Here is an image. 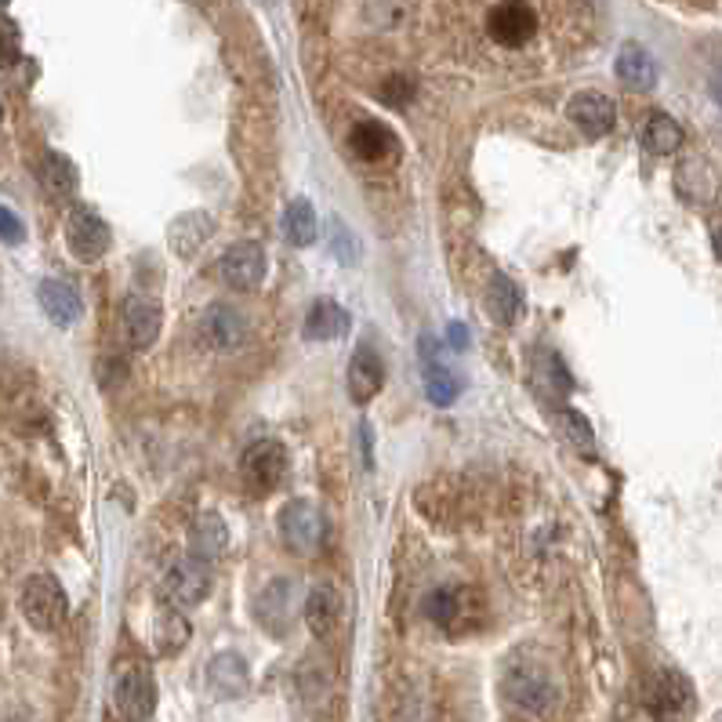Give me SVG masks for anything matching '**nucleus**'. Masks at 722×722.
Masks as SVG:
<instances>
[{
    "label": "nucleus",
    "mask_w": 722,
    "mask_h": 722,
    "mask_svg": "<svg viewBox=\"0 0 722 722\" xmlns=\"http://www.w3.org/2000/svg\"><path fill=\"white\" fill-rule=\"evenodd\" d=\"M715 255H719V262H722V229H715Z\"/></svg>",
    "instance_id": "58836bf2"
},
{
    "label": "nucleus",
    "mask_w": 722,
    "mask_h": 722,
    "mask_svg": "<svg viewBox=\"0 0 722 722\" xmlns=\"http://www.w3.org/2000/svg\"><path fill=\"white\" fill-rule=\"evenodd\" d=\"M715 722H722V715H719V719H715Z\"/></svg>",
    "instance_id": "37998d69"
},
{
    "label": "nucleus",
    "mask_w": 722,
    "mask_h": 722,
    "mask_svg": "<svg viewBox=\"0 0 722 722\" xmlns=\"http://www.w3.org/2000/svg\"><path fill=\"white\" fill-rule=\"evenodd\" d=\"M566 113H571V121L582 127L588 138L610 135L613 124H618V110H613V102L602 91H577L574 99L566 102Z\"/></svg>",
    "instance_id": "4468645a"
},
{
    "label": "nucleus",
    "mask_w": 722,
    "mask_h": 722,
    "mask_svg": "<svg viewBox=\"0 0 722 722\" xmlns=\"http://www.w3.org/2000/svg\"><path fill=\"white\" fill-rule=\"evenodd\" d=\"M327 244H330V255H335L338 266H357L360 262V240L341 218H330V229H327Z\"/></svg>",
    "instance_id": "2f4dec72"
},
{
    "label": "nucleus",
    "mask_w": 722,
    "mask_h": 722,
    "mask_svg": "<svg viewBox=\"0 0 722 722\" xmlns=\"http://www.w3.org/2000/svg\"><path fill=\"white\" fill-rule=\"evenodd\" d=\"M41 182L47 185V193L55 196H74L77 193V168L66 153H44L41 160Z\"/></svg>",
    "instance_id": "cd10ccee"
},
{
    "label": "nucleus",
    "mask_w": 722,
    "mask_h": 722,
    "mask_svg": "<svg viewBox=\"0 0 722 722\" xmlns=\"http://www.w3.org/2000/svg\"><path fill=\"white\" fill-rule=\"evenodd\" d=\"M487 30L497 44L523 47L538 33V11L530 8L527 0H501V4L490 11Z\"/></svg>",
    "instance_id": "9d476101"
},
{
    "label": "nucleus",
    "mask_w": 722,
    "mask_h": 722,
    "mask_svg": "<svg viewBox=\"0 0 722 722\" xmlns=\"http://www.w3.org/2000/svg\"><path fill=\"white\" fill-rule=\"evenodd\" d=\"M346 385H349L352 404H360V407L371 404V399L382 393V385H385V360H382V352H377L374 346H360L357 352H352Z\"/></svg>",
    "instance_id": "ddd939ff"
},
{
    "label": "nucleus",
    "mask_w": 722,
    "mask_h": 722,
    "mask_svg": "<svg viewBox=\"0 0 722 722\" xmlns=\"http://www.w3.org/2000/svg\"><path fill=\"white\" fill-rule=\"evenodd\" d=\"M352 330V316L346 305H338L335 298H316L305 313L302 335L309 341H338Z\"/></svg>",
    "instance_id": "a211bd4d"
},
{
    "label": "nucleus",
    "mask_w": 722,
    "mask_h": 722,
    "mask_svg": "<svg viewBox=\"0 0 722 722\" xmlns=\"http://www.w3.org/2000/svg\"><path fill=\"white\" fill-rule=\"evenodd\" d=\"M298 585L291 577H272V582L258 591L255 599V621L262 624L269 635H287L294 618H298Z\"/></svg>",
    "instance_id": "0eeeda50"
},
{
    "label": "nucleus",
    "mask_w": 722,
    "mask_h": 722,
    "mask_svg": "<svg viewBox=\"0 0 722 722\" xmlns=\"http://www.w3.org/2000/svg\"><path fill=\"white\" fill-rule=\"evenodd\" d=\"M555 421H560V429L566 432V440L571 443H577L582 451H591V429H588V421L582 418V414H574V410H560L555 414Z\"/></svg>",
    "instance_id": "72a5a7b5"
},
{
    "label": "nucleus",
    "mask_w": 722,
    "mask_h": 722,
    "mask_svg": "<svg viewBox=\"0 0 722 722\" xmlns=\"http://www.w3.org/2000/svg\"><path fill=\"white\" fill-rule=\"evenodd\" d=\"M0 240L11 244V247L26 240V229H22L19 215H15V211H8L4 204H0Z\"/></svg>",
    "instance_id": "c9c22d12"
},
{
    "label": "nucleus",
    "mask_w": 722,
    "mask_h": 722,
    "mask_svg": "<svg viewBox=\"0 0 722 722\" xmlns=\"http://www.w3.org/2000/svg\"><path fill=\"white\" fill-rule=\"evenodd\" d=\"M425 618H429L436 629L454 632L465 629L469 621V599L461 588H436L429 599H425Z\"/></svg>",
    "instance_id": "b1692460"
},
{
    "label": "nucleus",
    "mask_w": 722,
    "mask_h": 722,
    "mask_svg": "<svg viewBox=\"0 0 722 722\" xmlns=\"http://www.w3.org/2000/svg\"><path fill=\"white\" fill-rule=\"evenodd\" d=\"M200 335L207 338L211 349L218 352H233L244 346L247 338V319L233 309V305H211L204 313V324H200Z\"/></svg>",
    "instance_id": "f3484780"
},
{
    "label": "nucleus",
    "mask_w": 722,
    "mask_h": 722,
    "mask_svg": "<svg viewBox=\"0 0 722 722\" xmlns=\"http://www.w3.org/2000/svg\"><path fill=\"white\" fill-rule=\"evenodd\" d=\"M712 99L722 105V69H719V74L712 77Z\"/></svg>",
    "instance_id": "4c0bfd02"
},
{
    "label": "nucleus",
    "mask_w": 722,
    "mask_h": 722,
    "mask_svg": "<svg viewBox=\"0 0 722 722\" xmlns=\"http://www.w3.org/2000/svg\"><path fill=\"white\" fill-rule=\"evenodd\" d=\"M613 74L629 91H650L657 84V63L643 44H624L613 63Z\"/></svg>",
    "instance_id": "4be33fe9"
},
{
    "label": "nucleus",
    "mask_w": 722,
    "mask_h": 722,
    "mask_svg": "<svg viewBox=\"0 0 722 722\" xmlns=\"http://www.w3.org/2000/svg\"><path fill=\"white\" fill-rule=\"evenodd\" d=\"M262 4H266V8H272V4H280V0H262Z\"/></svg>",
    "instance_id": "ea45409f"
},
{
    "label": "nucleus",
    "mask_w": 722,
    "mask_h": 722,
    "mask_svg": "<svg viewBox=\"0 0 722 722\" xmlns=\"http://www.w3.org/2000/svg\"><path fill=\"white\" fill-rule=\"evenodd\" d=\"M215 563L200 560V555H182V560L171 563L168 577H163V591H168V602L171 607H200V602L207 599L211 585H215V571H211Z\"/></svg>",
    "instance_id": "423d86ee"
},
{
    "label": "nucleus",
    "mask_w": 722,
    "mask_h": 722,
    "mask_svg": "<svg viewBox=\"0 0 722 722\" xmlns=\"http://www.w3.org/2000/svg\"><path fill=\"white\" fill-rule=\"evenodd\" d=\"M121 327H124V338L132 349H149L153 341L160 338V327H163V309L157 298H146V294H132L121 309Z\"/></svg>",
    "instance_id": "9b49d317"
},
{
    "label": "nucleus",
    "mask_w": 722,
    "mask_h": 722,
    "mask_svg": "<svg viewBox=\"0 0 722 722\" xmlns=\"http://www.w3.org/2000/svg\"><path fill=\"white\" fill-rule=\"evenodd\" d=\"M483 302H487L490 319H494V324H501V327H516L519 319H523V313H527L523 291H519L516 283L505 277V272H494V277H490Z\"/></svg>",
    "instance_id": "aec40b11"
},
{
    "label": "nucleus",
    "mask_w": 722,
    "mask_h": 722,
    "mask_svg": "<svg viewBox=\"0 0 722 722\" xmlns=\"http://www.w3.org/2000/svg\"><path fill=\"white\" fill-rule=\"evenodd\" d=\"M37 302H41V309L47 313V319H52L55 327H74L80 319V313H84L80 294L69 287L66 280H41Z\"/></svg>",
    "instance_id": "412c9836"
},
{
    "label": "nucleus",
    "mask_w": 722,
    "mask_h": 722,
    "mask_svg": "<svg viewBox=\"0 0 722 722\" xmlns=\"http://www.w3.org/2000/svg\"><path fill=\"white\" fill-rule=\"evenodd\" d=\"M189 643V621L179 607H168L157 618V650L163 657H174Z\"/></svg>",
    "instance_id": "7c9ffc66"
},
{
    "label": "nucleus",
    "mask_w": 722,
    "mask_h": 722,
    "mask_svg": "<svg viewBox=\"0 0 722 722\" xmlns=\"http://www.w3.org/2000/svg\"><path fill=\"white\" fill-rule=\"evenodd\" d=\"M229 549V527L222 523L218 512H200L189 527V552L200 555V560L215 563L218 555H226Z\"/></svg>",
    "instance_id": "5701e85b"
},
{
    "label": "nucleus",
    "mask_w": 722,
    "mask_h": 722,
    "mask_svg": "<svg viewBox=\"0 0 722 722\" xmlns=\"http://www.w3.org/2000/svg\"><path fill=\"white\" fill-rule=\"evenodd\" d=\"M414 94H418V84H414V77H407V74H393L382 84V102H388V105H410Z\"/></svg>",
    "instance_id": "f704fd0d"
},
{
    "label": "nucleus",
    "mask_w": 722,
    "mask_h": 722,
    "mask_svg": "<svg viewBox=\"0 0 722 722\" xmlns=\"http://www.w3.org/2000/svg\"><path fill=\"white\" fill-rule=\"evenodd\" d=\"M280 538L294 555H316L327 544V519L309 501H291L280 512Z\"/></svg>",
    "instance_id": "39448f33"
},
{
    "label": "nucleus",
    "mask_w": 722,
    "mask_h": 722,
    "mask_svg": "<svg viewBox=\"0 0 722 722\" xmlns=\"http://www.w3.org/2000/svg\"><path fill=\"white\" fill-rule=\"evenodd\" d=\"M302 618L309 624V632L319 639V643H327L330 635L338 632L341 624V596L335 585H316L309 596L302 599Z\"/></svg>",
    "instance_id": "2eb2a0df"
},
{
    "label": "nucleus",
    "mask_w": 722,
    "mask_h": 722,
    "mask_svg": "<svg viewBox=\"0 0 722 722\" xmlns=\"http://www.w3.org/2000/svg\"><path fill=\"white\" fill-rule=\"evenodd\" d=\"M643 146L654 157H668V153H676L682 146V127L668 113H654L643 127Z\"/></svg>",
    "instance_id": "c85d7f7f"
},
{
    "label": "nucleus",
    "mask_w": 722,
    "mask_h": 722,
    "mask_svg": "<svg viewBox=\"0 0 722 722\" xmlns=\"http://www.w3.org/2000/svg\"><path fill=\"white\" fill-rule=\"evenodd\" d=\"M0 116H4V105H0Z\"/></svg>",
    "instance_id": "79ce46f5"
},
{
    "label": "nucleus",
    "mask_w": 722,
    "mask_h": 722,
    "mask_svg": "<svg viewBox=\"0 0 722 722\" xmlns=\"http://www.w3.org/2000/svg\"><path fill=\"white\" fill-rule=\"evenodd\" d=\"M207 686L211 693L218 697V701H236V697L247 693V686H251V672H247V661L240 654H215L207 665Z\"/></svg>",
    "instance_id": "dca6fc26"
},
{
    "label": "nucleus",
    "mask_w": 722,
    "mask_h": 722,
    "mask_svg": "<svg viewBox=\"0 0 722 722\" xmlns=\"http://www.w3.org/2000/svg\"><path fill=\"white\" fill-rule=\"evenodd\" d=\"M116 708L132 722L153 715V708H157V682H153L149 668L132 665L127 672H121V679H116Z\"/></svg>",
    "instance_id": "f8f14e48"
},
{
    "label": "nucleus",
    "mask_w": 722,
    "mask_h": 722,
    "mask_svg": "<svg viewBox=\"0 0 722 722\" xmlns=\"http://www.w3.org/2000/svg\"><path fill=\"white\" fill-rule=\"evenodd\" d=\"M421 377H425V393H429L436 407H451L461 393V382L447 371V363L440 360V349H436L432 338H421Z\"/></svg>",
    "instance_id": "6ab92c4d"
},
{
    "label": "nucleus",
    "mask_w": 722,
    "mask_h": 722,
    "mask_svg": "<svg viewBox=\"0 0 722 722\" xmlns=\"http://www.w3.org/2000/svg\"><path fill=\"white\" fill-rule=\"evenodd\" d=\"M505 697L527 715H549L555 704V682L538 661H516L505 672Z\"/></svg>",
    "instance_id": "f03ea898"
},
{
    "label": "nucleus",
    "mask_w": 722,
    "mask_h": 722,
    "mask_svg": "<svg viewBox=\"0 0 722 722\" xmlns=\"http://www.w3.org/2000/svg\"><path fill=\"white\" fill-rule=\"evenodd\" d=\"M291 454L280 440H255L240 458V480L251 494H269L287 476Z\"/></svg>",
    "instance_id": "20e7f679"
},
{
    "label": "nucleus",
    "mask_w": 722,
    "mask_h": 722,
    "mask_svg": "<svg viewBox=\"0 0 722 722\" xmlns=\"http://www.w3.org/2000/svg\"><path fill=\"white\" fill-rule=\"evenodd\" d=\"M66 244L77 262H99L110 251V226L94 207H74L66 215Z\"/></svg>",
    "instance_id": "6e6552de"
},
{
    "label": "nucleus",
    "mask_w": 722,
    "mask_h": 722,
    "mask_svg": "<svg viewBox=\"0 0 722 722\" xmlns=\"http://www.w3.org/2000/svg\"><path fill=\"white\" fill-rule=\"evenodd\" d=\"M4 4H8V0H0V8H4Z\"/></svg>",
    "instance_id": "a19ab883"
},
{
    "label": "nucleus",
    "mask_w": 722,
    "mask_h": 722,
    "mask_svg": "<svg viewBox=\"0 0 722 722\" xmlns=\"http://www.w3.org/2000/svg\"><path fill=\"white\" fill-rule=\"evenodd\" d=\"M266 269H269L266 251H262V244H255V240L233 244L218 262L222 283L233 287V291H258L262 287V280H266Z\"/></svg>",
    "instance_id": "1a4fd4ad"
},
{
    "label": "nucleus",
    "mask_w": 722,
    "mask_h": 722,
    "mask_svg": "<svg viewBox=\"0 0 722 722\" xmlns=\"http://www.w3.org/2000/svg\"><path fill=\"white\" fill-rule=\"evenodd\" d=\"M349 142H352V153H357L360 160H371V163L388 160V157H393V153L399 149V146H396V135L388 132L382 121H360L357 127H352Z\"/></svg>",
    "instance_id": "a878e982"
},
{
    "label": "nucleus",
    "mask_w": 722,
    "mask_h": 722,
    "mask_svg": "<svg viewBox=\"0 0 722 722\" xmlns=\"http://www.w3.org/2000/svg\"><path fill=\"white\" fill-rule=\"evenodd\" d=\"M534 385L544 399H563L571 396V371H566L563 357L555 349H534Z\"/></svg>",
    "instance_id": "393cba45"
},
{
    "label": "nucleus",
    "mask_w": 722,
    "mask_h": 722,
    "mask_svg": "<svg viewBox=\"0 0 722 722\" xmlns=\"http://www.w3.org/2000/svg\"><path fill=\"white\" fill-rule=\"evenodd\" d=\"M19 607L37 632H55L66 621V591L52 574H33L22 582Z\"/></svg>",
    "instance_id": "7ed1b4c3"
},
{
    "label": "nucleus",
    "mask_w": 722,
    "mask_h": 722,
    "mask_svg": "<svg viewBox=\"0 0 722 722\" xmlns=\"http://www.w3.org/2000/svg\"><path fill=\"white\" fill-rule=\"evenodd\" d=\"M22 55V33L15 26V19L0 15V69L15 66Z\"/></svg>",
    "instance_id": "473e14b6"
},
{
    "label": "nucleus",
    "mask_w": 722,
    "mask_h": 722,
    "mask_svg": "<svg viewBox=\"0 0 722 722\" xmlns=\"http://www.w3.org/2000/svg\"><path fill=\"white\" fill-rule=\"evenodd\" d=\"M211 229H215V226H211V218L204 215V211H193V215L174 218L168 240H171L174 251H179V258H193L200 247H204V240L211 236Z\"/></svg>",
    "instance_id": "bb28decb"
},
{
    "label": "nucleus",
    "mask_w": 722,
    "mask_h": 722,
    "mask_svg": "<svg viewBox=\"0 0 722 722\" xmlns=\"http://www.w3.org/2000/svg\"><path fill=\"white\" fill-rule=\"evenodd\" d=\"M283 236L294 247H309L316 240V211L309 200H291L287 211H283Z\"/></svg>",
    "instance_id": "c756f323"
},
{
    "label": "nucleus",
    "mask_w": 722,
    "mask_h": 722,
    "mask_svg": "<svg viewBox=\"0 0 722 722\" xmlns=\"http://www.w3.org/2000/svg\"><path fill=\"white\" fill-rule=\"evenodd\" d=\"M447 335H451V346H458V349H465V346H469V330H465V324H451V327H447Z\"/></svg>",
    "instance_id": "e433bc0d"
},
{
    "label": "nucleus",
    "mask_w": 722,
    "mask_h": 722,
    "mask_svg": "<svg viewBox=\"0 0 722 722\" xmlns=\"http://www.w3.org/2000/svg\"><path fill=\"white\" fill-rule=\"evenodd\" d=\"M643 708L657 722H679L693 708V686L679 668H654L643 679Z\"/></svg>",
    "instance_id": "f257e3e1"
}]
</instances>
